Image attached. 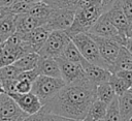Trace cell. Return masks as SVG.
Instances as JSON below:
<instances>
[{"instance_id": "obj_1", "label": "cell", "mask_w": 132, "mask_h": 121, "mask_svg": "<svg viewBox=\"0 0 132 121\" xmlns=\"http://www.w3.org/2000/svg\"><path fill=\"white\" fill-rule=\"evenodd\" d=\"M96 99V85L88 80L65 84L59 92L46 101L41 111L47 114L82 120Z\"/></svg>"}, {"instance_id": "obj_2", "label": "cell", "mask_w": 132, "mask_h": 121, "mask_svg": "<svg viewBox=\"0 0 132 121\" xmlns=\"http://www.w3.org/2000/svg\"><path fill=\"white\" fill-rule=\"evenodd\" d=\"M103 13L101 4L89 5L81 8H76L74 18L70 27L65 30L69 37L78 33H88L97 19Z\"/></svg>"}, {"instance_id": "obj_3", "label": "cell", "mask_w": 132, "mask_h": 121, "mask_svg": "<svg viewBox=\"0 0 132 121\" xmlns=\"http://www.w3.org/2000/svg\"><path fill=\"white\" fill-rule=\"evenodd\" d=\"M65 84L66 83L63 81L62 78H54L39 74L32 83L31 92L38 97L43 105L46 101L54 97L59 92V90L64 87Z\"/></svg>"}, {"instance_id": "obj_4", "label": "cell", "mask_w": 132, "mask_h": 121, "mask_svg": "<svg viewBox=\"0 0 132 121\" xmlns=\"http://www.w3.org/2000/svg\"><path fill=\"white\" fill-rule=\"evenodd\" d=\"M70 38L73 41V43L76 46V48L78 49L79 53L81 54L85 60H87L90 63L107 68L106 64L104 63V61L102 60L99 54V50L97 48L96 42L89 33H78L71 36Z\"/></svg>"}, {"instance_id": "obj_5", "label": "cell", "mask_w": 132, "mask_h": 121, "mask_svg": "<svg viewBox=\"0 0 132 121\" xmlns=\"http://www.w3.org/2000/svg\"><path fill=\"white\" fill-rule=\"evenodd\" d=\"M70 41L69 35L64 30L51 31L46 40L38 51L42 58H58L62 55L65 47Z\"/></svg>"}, {"instance_id": "obj_6", "label": "cell", "mask_w": 132, "mask_h": 121, "mask_svg": "<svg viewBox=\"0 0 132 121\" xmlns=\"http://www.w3.org/2000/svg\"><path fill=\"white\" fill-rule=\"evenodd\" d=\"M88 33L92 34V35H96V36L113 39V40L118 41L121 46L123 44L124 40L126 39L119 33V31L116 29V27L110 23V21L107 19L105 13H102L97 19V21L94 23V25L91 27V29L89 30Z\"/></svg>"}, {"instance_id": "obj_7", "label": "cell", "mask_w": 132, "mask_h": 121, "mask_svg": "<svg viewBox=\"0 0 132 121\" xmlns=\"http://www.w3.org/2000/svg\"><path fill=\"white\" fill-rule=\"evenodd\" d=\"M92 38L94 39V41L97 44V48L99 50V54L102 58V60L104 61V63L106 64L107 69L109 70V68L111 67V65L113 64L118 53L120 51L121 44L110 38H105V37H101V36H96V35H92Z\"/></svg>"}, {"instance_id": "obj_8", "label": "cell", "mask_w": 132, "mask_h": 121, "mask_svg": "<svg viewBox=\"0 0 132 121\" xmlns=\"http://www.w3.org/2000/svg\"><path fill=\"white\" fill-rule=\"evenodd\" d=\"M27 116L7 93L0 94V121H23Z\"/></svg>"}, {"instance_id": "obj_9", "label": "cell", "mask_w": 132, "mask_h": 121, "mask_svg": "<svg viewBox=\"0 0 132 121\" xmlns=\"http://www.w3.org/2000/svg\"><path fill=\"white\" fill-rule=\"evenodd\" d=\"M75 10L73 9H53L44 26L50 30H67L72 24Z\"/></svg>"}, {"instance_id": "obj_10", "label": "cell", "mask_w": 132, "mask_h": 121, "mask_svg": "<svg viewBox=\"0 0 132 121\" xmlns=\"http://www.w3.org/2000/svg\"><path fill=\"white\" fill-rule=\"evenodd\" d=\"M56 59L59 64L61 78L66 84H71V83H76V82L87 80L85 72L82 70V67L79 63L71 62L62 57H58Z\"/></svg>"}, {"instance_id": "obj_11", "label": "cell", "mask_w": 132, "mask_h": 121, "mask_svg": "<svg viewBox=\"0 0 132 121\" xmlns=\"http://www.w3.org/2000/svg\"><path fill=\"white\" fill-rule=\"evenodd\" d=\"M7 94L15 101V103L19 105V108L27 115H32V114L38 113L42 108L41 101L31 91L27 92V93L10 92Z\"/></svg>"}, {"instance_id": "obj_12", "label": "cell", "mask_w": 132, "mask_h": 121, "mask_svg": "<svg viewBox=\"0 0 132 121\" xmlns=\"http://www.w3.org/2000/svg\"><path fill=\"white\" fill-rule=\"evenodd\" d=\"M80 65L82 67V70L85 72L87 80L90 81L91 83L95 84L96 86L109 81L111 72L107 68L93 64V63H90L87 60H85L84 58L80 62Z\"/></svg>"}, {"instance_id": "obj_13", "label": "cell", "mask_w": 132, "mask_h": 121, "mask_svg": "<svg viewBox=\"0 0 132 121\" xmlns=\"http://www.w3.org/2000/svg\"><path fill=\"white\" fill-rule=\"evenodd\" d=\"M50 32L51 31L44 25H42V26L36 27L35 29H33L32 31H30L26 34H23V35L21 34V35H22L23 40L29 46L31 51L38 53V51L40 50V48L46 40Z\"/></svg>"}, {"instance_id": "obj_14", "label": "cell", "mask_w": 132, "mask_h": 121, "mask_svg": "<svg viewBox=\"0 0 132 121\" xmlns=\"http://www.w3.org/2000/svg\"><path fill=\"white\" fill-rule=\"evenodd\" d=\"M105 13V16L107 17V19L110 21V23L116 27V29L119 31V33L126 38L125 36V33H126V30L128 28V25H129V21L128 19L126 18L125 13L123 12L122 10V7H121V4L120 2L117 3L114 6H112L110 9H108L107 11L103 12Z\"/></svg>"}, {"instance_id": "obj_15", "label": "cell", "mask_w": 132, "mask_h": 121, "mask_svg": "<svg viewBox=\"0 0 132 121\" xmlns=\"http://www.w3.org/2000/svg\"><path fill=\"white\" fill-rule=\"evenodd\" d=\"M14 24H15V32L23 35L32 31L36 27L44 25V22L29 13H22L14 16Z\"/></svg>"}, {"instance_id": "obj_16", "label": "cell", "mask_w": 132, "mask_h": 121, "mask_svg": "<svg viewBox=\"0 0 132 121\" xmlns=\"http://www.w3.org/2000/svg\"><path fill=\"white\" fill-rule=\"evenodd\" d=\"M36 69L38 70L39 74L54 77V78H61V72L59 68V64L56 58H42L40 57Z\"/></svg>"}, {"instance_id": "obj_17", "label": "cell", "mask_w": 132, "mask_h": 121, "mask_svg": "<svg viewBox=\"0 0 132 121\" xmlns=\"http://www.w3.org/2000/svg\"><path fill=\"white\" fill-rule=\"evenodd\" d=\"M132 69V54L123 46H121L118 56L109 68L111 73H116L120 70H128Z\"/></svg>"}, {"instance_id": "obj_18", "label": "cell", "mask_w": 132, "mask_h": 121, "mask_svg": "<svg viewBox=\"0 0 132 121\" xmlns=\"http://www.w3.org/2000/svg\"><path fill=\"white\" fill-rule=\"evenodd\" d=\"M117 97L121 121H129L132 117V88H129Z\"/></svg>"}, {"instance_id": "obj_19", "label": "cell", "mask_w": 132, "mask_h": 121, "mask_svg": "<svg viewBox=\"0 0 132 121\" xmlns=\"http://www.w3.org/2000/svg\"><path fill=\"white\" fill-rule=\"evenodd\" d=\"M39 59H40V56L38 55V53L30 52V53H27V54L23 55L22 57H20L12 64L16 68H19L21 71H26V70L36 68Z\"/></svg>"}, {"instance_id": "obj_20", "label": "cell", "mask_w": 132, "mask_h": 121, "mask_svg": "<svg viewBox=\"0 0 132 121\" xmlns=\"http://www.w3.org/2000/svg\"><path fill=\"white\" fill-rule=\"evenodd\" d=\"M52 10H53V8L50 5H47L43 1H39V2H36V3H32L30 8H29V11L27 13H29V14L37 18V19L42 20L45 24V22H46L48 16L51 14Z\"/></svg>"}, {"instance_id": "obj_21", "label": "cell", "mask_w": 132, "mask_h": 121, "mask_svg": "<svg viewBox=\"0 0 132 121\" xmlns=\"http://www.w3.org/2000/svg\"><path fill=\"white\" fill-rule=\"evenodd\" d=\"M15 32L14 14H6L0 20V38L5 41L11 34Z\"/></svg>"}, {"instance_id": "obj_22", "label": "cell", "mask_w": 132, "mask_h": 121, "mask_svg": "<svg viewBox=\"0 0 132 121\" xmlns=\"http://www.w3.org/2000/svg\"><path fill=\"white\" fill-rule=\"evenodd\" d=\"M116 97H117V95L114 94V92L108 82L102 83V84H99L96 86V98L97 99L108 104Z\"/></svg>"}, {"instance_id": "obj_23", "label": "cell", "mask_w": 132, "mask_h": 121, "mask_svg": "<svg viewBox=\"0 0 132 121\" xmlns=\"http://www.w3.org/2000/svg\"><path fill=\"white\" fill-rule=\"evenodd\" d=\"M21 72L22 71L16 68L13 64L0 67V86L2 87L5 83L16 80Z\"/></svg>"}, {"instance_id": "obj_24", "label": "cell", "mask_w": 132, "mask_h": 121, "mask_svg": "<svg viewBox=\"0 0 132 121\" xmlns=\"http://www.w3.org/2000/svg\"><path fill=\"white\" fill-rule=\"evenodd\" d=\"M107 103L99 100V99H95L93 101V103L91 104L90 109H89V112L87 115H89L93 121H96V120H99V119H103L104 116H105V113H106V110H107Z\"/></svg>"}, {"instance_id": "obj_25", "label": "cell", "mask_w": 132, "mask_h": 121, "mask_svg": "<svg viewBox=\"0 0 132 121\" xmlns=\"http://www.w3.org/2000/svg\"><path fill=\"white\" fill-rule=\"evenodd\" d=\"M60 57H62V58H64L66 60H69L71 62L79 63V64H80V62L82 60L81 54L79 53L78 49L73 43V41L71 40V38H70V41L65 47V49H64V51H63V53H62V55Z\"/></svg>"}, {"instance_id": "obj_26", "label": "cell", "mask_w": 132, "mask_h": 121, "mask_svg": "<svg viewBox=\"0 0 132 121\" xmlns=\"http://www.w3.org/2000/svg\"><path fill=\"white\" fill-rule=\"evenodd\" d=\"M108 83L110 84V86H111V88H112V90L117 96L122 95L126 90H128L130 88L129 84L123 78L118 75L117 73H111Z\"/></svg>"}, {"instance_id": "obj_27", "label": "cell", "mask_w": 132, "mask_h": 121, "mask_svg": "<svg viewBox=\"0 0 132 121\" xmlns=\"http://www.w3.org/2000/svg\"><path fill=\"white\" fill-rule=\"evenodd\" d=\"M103 120L104 121H121L119 104H118V97L113 98L112 101L110 103H108Z\"/></svg>"}, {"instance_id": "obj_28", "label": "cell", "mask_w": 132, "mask_h": 121, "mask_svg": "<svg viewBox=\"0 0 132 121\" xmlns=\"http://www.w3.org/2000/svg\"><path fill=\"white\" fill-rule=\"evenodd\" d=\"M53 9H73L75 10L77 0H42Z\"/></svg>"}, {"instance_id": "obj_29", "label": "cell", "mask_w": 132, "mask_h": 121, "mask_svg": "<svg viewBox=\"0 0 132 121\" xmlns=\"http://www.w3.org/2000/svg\"><path fill=\"white\" fill-rule=\"evenodd\" d=\"M30 6H31V4H29V3H26L21 0H14L12 2V4L7 7V10L9 13L14 14V16L22 14V13H27L29 11Z\"/></svg>"}, {"instance_id": "obj_30", "label": "cell", "mask_w": 132, "mask_h": 121, "mask_svg": "<svg viewBox=\"0 0 132 121\" xmlns=\"http://www.w3.org/2000/svg\"><path fill=\"white\" fill-rule=\"evenodd\" d=\"M32 89V83L28 80L18 78L14 86H13V91L12 92H18V93H27L30 92Z\"/></svg>"}, {"instance_id": "obj_31", "label": "cell", "mask_w": 132, "mask_h": 121, "mask_svg": "<svg viewBox=\"0 0 132 121\" xmlns=\"http://www.w3.org/2000/svg\"><path fill=\"white\" fill-rule=\"evenodd\" d=\"M120 4L128 21L132 22V0H121Z\"/></svg>"}, {"instance_id": "obj_32", "label": "cell", "mask_w": 132, "mask_h": 121, "mask_svg": "<svg viewBox=\"0 0 132 121\" xmlns=\"http://www.w3.org/2000/svg\"><path fill=\"white\" fill-rule=\"evenodd\" d=\"M43 121H78V120L69 119V118H65V117H61V116H57V115H54V114H47V113H44Z\"/></svg>"}, {"instance_id": "obj_33", "label": "cell", "mask_w": 132, "mask_h": 121, "mask_svg": "<svg viewBox=\"0 0 132 121\" xmlns=\"http://www.w3.org/2000/svg\"><path fill=\"white\" fill-rule=\"evenodd\" d=\"M118 75H120L121 78H123L130 86V88H132V69H128V70H120L118 72H116Z\"/></svg>"}, {"instance_id": "obj_34", "label": "cell", "mask_w": 132, "mask_h": 121, "mask_svg": "<svg viewBox=\"0 0 132 121\" xmlns=\"http://www.w3.org/2000/svg\"><path fill=\"white\" fill-rule=\"evenodd\" d=\"M43 118H44V113L40 110L38 113L28 115L23 119V121H43Z\"/></svg>"}, {"instance_id": "obj_35", "label": "cell", "mask_w": 132, "mask_h": 121, "mask_svg": "<svg viewBox=\"0 0 132 121\" xmlns=\"http://www.w3.org/2000/svg\"><path fill=\"white\" fill-rule=\"evenodd\" d=\"M121 2V0H101V8L102 11L105 12L108 9H110L112 6H114L117 3Z\"/></svg>"}, {"instance_id": "obj_36", "label": "cell", "mask_w": 132, "mask_h": 121, "mask_svg": "<svg viewBox=\"0 0 132 121\" xmlns=\"http://www.w3.org/2000/svg\"><path fill=\"white\" fill-rule=\"evenodd\" d=\"M123 47H125L131 54H132V39H129V38H126L122 44Z\"/></svg>"}, {"instance_id": "obj_37", "label": "cell", "mask_w": 132, "mask_h": 121, "mask_svg": "<svg viewBox=\"0 0 132 121\" xmlns=\"http://www.w3.org/2000/svg\"><path fill=\"white\" fill-rule=\"evenodd\" d=\"M125 36H126V38L132 39V22H129V25H128V28L126 30Z\"/></svg>"}, {"instance_id": "obj_38", "label": "cell", "mask_w": 132, "mask_h": 121, "mask_svg": "<svg viewBox=\"0 0 132 121\" xmlns=\"http://www.w3.org/2000/svg\"><path fill=\"white\" fill-rule=\"evenodd\" d=\"M14 0H0V6H3V7H8L9 5L12 4Z\"/></svg>"}, {"instance_id": "obj_39", "label": "cell", "mask_w": 132, "mask_h": 121, "mask_svg": "<svg viewBox=\"0 0 132 121\" xmlns=\"http://www.w3.org/2000/svg\"><path fill=\"white\" fill-rule=\"evenodd\" d=\"M6 14H9L8 10H7V7H3V6H0V20L5 17Z\"/></svg>"}, {"instance_id": "obj_40", "label": "cell", "mask_w": 132, "mask_h": 121, "mask_svg": "<svg viewBox=\"0 0 132 121\" xmlns=\"http://www.w3.org/2000/svg\"><path fill=\"white\" fill-rule=\"evenodd\" d=\"M21 1H24L26 3L32 4V3H36V2H39V1H42V0H21Z\"/></svg>"}, {"instance_id": "obj_41", "label": "cell", "mask_w": 132, "mask_h": 121, "mask_svg": "<svg viewBox=\"0 0 132 121\" xmlns=\"http://www.w3.org/2000/svg\"><path fill=\"white\" fill-rule=\"evenodd\" d=\"M80 121H93V120H92V118H91L89 115H87V116H86L82 120H80Z\"/></svg>"}, {"instance_id": "obj_42", "label": "cell", "mask_w": 132, "mask_h": 121, "mask_svg": "<svg viewBox=\"0 0 132 121\" xmlns=\"http://www.w3.org/2000/svg\"><path fill=\"white\" fill-rule=\"evenodd\" d=\"M1 57H2V44H0V61H1Z\"/></svg>"}, {"instance_id": "obj_43", "label": "cell", "mask_w": 132, "mask_h": 121, "mask_svg": "<svg viewBox=\"0 0 132 121\" xmlns=\"http://www.w3.org/2000/svg\"><path fill=\"white\" fill-rule=\"evenodd\" d=\"M1 93H4V89H3V88L0 86V94H1Z\"/></svg>"}, {"instance_id": "obj_44", "label": "cell", "mask_w": 132, "mask_h": 121, "mask_svg": "<svg viewBox=\"0 0 132 121\" xmlns=\"http://www.w3.org/2000/svg\"><path fill=\"white\" fill-rule=\"evenodd\" d=\"M96 121H104L103 119H99V120H96Z\"/></svg>"}, {"instance_id": "obj_45", "label": "cell", "mask_w": 132, "mask_h": 121, "mask_svg": "<svg viewBox=\"0 0 132 121\" xmlns=\"http://www.w3.org/2000/svg\"><path fill=\"white\" fill-rule=\"evenodd\" d=\"M129 121H132V117H131V119H130V120H129Z\"/></svg>"}]
</instances>
